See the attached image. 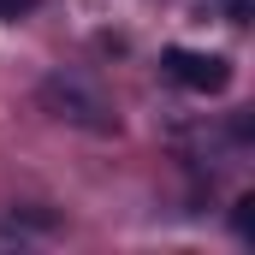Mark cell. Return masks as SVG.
<instances>
[{"label": "cell", "instance_id": "cell-2", "mask_svg": "<svg viewBox=\"0 0 255 255\" xmlns=\"http://www.w3.org/2000/svg\"><path fill=\"white\" fill-rule=\"evenodd\" d=\"M160 71L178 89H190V95H220L232 83V60L226 54H202V48H166L160 54Z\"/></svg>", "mask_w": 255, "mask_h": 255}, {"label": "cell", "instance_id": "cell-1", "mask_svg": "<svg viewBox=\"0 0 255 255\" xmlns=\"http://www.w3.org/2000/svg\"><path fill=\"white\" fill-rule=\"evenodd\" d=\"M42 107H48L54 119H65V125H77V130H95V136H113V130H119L113 107H107L83 77H65V71L42 83Z\"/></svg>", "mask_w": 255, "mask_h": 255}, {"label": "cell", "instance_id": "cell-4", "mask_svg": "<svg viewBox=\"0 0 255 255\" xmlns=\"http://www.w3.org/2000/svg\"><path fill=\"white\" fill-rule=\"evenodd\" d=\"M24 12H36V0H0V24H12V18H24Z\"/></svg>", "mask_w": 255, "mask_h": 255}, {"label": "cell", "instance_id": "cell-3", "mask_svg": "<svg viewBox=\"0 0 255 255\" xmlns=\"http://www.w3.org/2000/svg\"><path fill=\"white\" fill-rule=\"evenodd\" d=\"M232 226H238V238H255V196H244V202H238Z\"/></svg>", "mask_w": 255, "mask_h": 255}]
</instances>
